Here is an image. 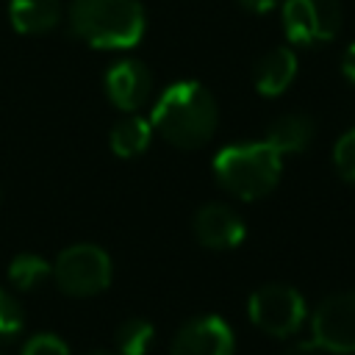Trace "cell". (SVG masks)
Segmentation results:
<instances>
[{
	"label": "cell",
	"instance_id": "1",
	"mask_svg": "<svg viewBox=\"0 0 355 355\" xmlns=\"http://www.w3.org/2000/svg\"><path fill=\"white\" fill-rule=\"evenodd\" d=\"M216 119V100L197 80H178L166 86L150 114L153 130L180 150L202 147L214 136Z\"/></svg>",
	"mask_w": 355,
	"mask_h": 355
},
{
	"label": "cell",
	"instance_id": "2",
	"mask_svg": "<svg viewBox=\"0 0 355 355\" xmlns=\"http://www.w3.org/2000/svg\"><path fill=\"white\" fill-rule=\"evenodd\" d=\"M69 28L100 50H128L141 42L147 17L139 0H72Z\"/></svg>",
	"mask_w": 355,
	"mask_h": 355
},
{
	"label": "cell",
	"instance_id": "3",
	"mask_svg": "<svg viewBox=\"0 0 355 355\" xmlns=\"http://www.w3.org/2000/svg\"><path fill=\"white\" fill-rule=\"evenodd\" d=\"M283 169V155L269 141H241L222 147L214 158L216 183L239 200H258L269 194Z\"/></svg>",
	"mask_w": 355,
	"mask_h": 355
},
{
	"label": "cell",
	"instance_id": "4",
	"mask_svg": "<svg viewBox=\"0 0 355 355\" xmlns=\"http://www.w3.org/2000/svg\"><path fill=\"white\" fill-rule=\"evenodd\" d=\"M114 266L103 247L97 244H72L61 250L53 263V277L58 288L69 297H94L111 283Z\"/></svg>",
	"mask_w": 355,
	"mask_h": 355
},
{
	"label": "cell",
	"instance_id": "5",
	"mask_svg": "<svg viewBox=\"0 0 355 355\" xmlns=\"http://www.w3.org/2000/svg\"><path fill=\"white\" fill-rule=\"evenodd\" d=\"M247 313L258 330L275 338L294 336L308 319L302 294L286 283H266L258 291H252L247 302Z\"/></svg>",
	"mask_w": 355,
	"mask_h": 355
},
{
	"label": "cell",
	"instance_id": "6",
	"mask_svg": "<svg viewBox=\"0 0 355 355\" xmlns=\"http://www.w3.org/2000/svg\"><path fill=\"white\" fill-rule=\"evenodd\" d=\"M344 22L338 0H286L283 3V31L291 44L316 47L336 39Z\"/></svg>",
	"mask_w": 355,
	"mask_h": 355
},
{
	"label": "cell",
	"instance_id": "7",
	"mask_svg": "<svg viewBox=\"0 0 355 355\" xmlns=\"http://www.w3.org/2000/svg\"><path fill=\"white\" fill-rule=\"evenodd\" d=\"M311 338L322 352H355V291L330 294L311 313Z\"/></svg>",
	"mask_w": 355,
	"mask_h": 355
},
{
	"label": "cell",
	"instance_id": "8",
	"mask_svg": "<svg viewBox=\"0 0 355 355\" xmlns=\"http://www.w3.org/2000/svg\"><path fill=\"white\" fill-rule=\"evenodd\" d=\"M236 336L222 316H197L186 322L169 347V355H233Z\"/></svg>",
	"mask_w": 355,
	"mask_h": 355
},
{
	"label": "cell",
	"instance_id": "9",
	"mask_svg": "<svg viewBox=\"0 0 355 355\" xmlns=\"http://www.w3.org/2000/svg\"><path fill=\"white\" fill-rule=\"evenodd\" d=\"M105 94L119 111H139L153 94V75L136 58H119L105 72Z\"/></svg>",
	"mask_w": 355,
	"mask_h": 355
},
{
	"label": "cell",
	"instance_id": "10",
	"mask_svg": "<svg viewBox=\"0 0 355 355\" xmlns=\"http://www.w3.org/2000/svg\"><path fill=\"white\" fill-rule=\"evenodd\" d=\"M194 236L208 250H233L244 241V219L225 202H208L194 214Z\"/></svg>",
	"mask_w": 355,
	"mask_h": 355
},
{
	"label": "cell",
	"instance_id": "11",
	"mask_svg": "<svg viewBox=\"0 0 355 355\" xmlns=\"http://www.w3.org/2000/svg\"><path fill=\"white\" fill-rule=\"evenodd\" d=\"M297 55L294 50L288 47H277V50H269L258 64H255V89L266 97H277L283 94L294 75H297Z\"/></svg>",
	"mask_w": 355,
	"mask_h": 355
},
{
	"label": "cell",
	"instance_id": "12",
	"mask_svg": "<svg viewBox=\"0 0 355 355\" xmlns=\"http://www.w3.org/2000/svg\"><path fill=\"white\" fill-rule=\"evenodd\" d=\"M8 17L11 25L19 33H47L61 19L58 0H8Z\"/></svg>",
	"mask_w": 355,
	"mask_h": 355
},
{
	"label": "cell",
	"instance_id": "13",
	"mask_svg": "<svg viewBox=\"0 0 355 355\" xmlns=\"http://www.w3.org/2000/svg\"><path fill=\"white\" fill-rule=\"evenodd\" d=\"M263 141H269L280 155L302 153L313 141V122L305 114H283L269 125Z\"/></svg>",
	"mask_w": 355,
	"mask_h": 355
},
{
	"label": "cell",
	"instance_id": "14",
	"mask_svg": "<svg viewBox=\"0 0 355 355\" xmlns=\"http://www.w3.org/2000/svg\"><path fill=\"white\" fill-rule=\"evenodd\" d=\"M153 133H155V130H153L150 119L130 114V116L119 119V122L111 128L108 144H111L114 155H119V158H136V155H141V153L150 147Z\"/></svg>",
	"mask_w": 355,
	"mask_h": 355
},
{
	"label": "cell",
	"instance_id": "15",
	"mask_svg": "<svg viewBox=\"0 0 355 355\" xmlns=\"http://www.w3.org/2000/svg\"><path fill=\"white\" fill-rule=\"evenodd\" d=\"M53 277V263L44 261L42 255L33 252H19L11 263H8V280L14 288L19 291H33L42 283H47Z\"/></svg>",
	"mask_w": 355,
	"mask_h": 355
},
{
	"label": "cell",
	"instance_id": "16",
	"mask_svg": "<svg viewBox=\"0 0 355 355\" xmlns=\"http://www.w3.org/2000/svg\"><path fill=\"white\" fill-rule=\"evenodd\" d=\"M155 341V327L147 319H128L116 327L114 344L119 355H144Z\"/></svg>",
	"mask_w": 355,
	"mask_h": 355
},
{
	"label": "cell",
	"instance_id": "17",
	"mask_svg": "<svg viewBox=\"0 0 355 355\" xmlns=\"http://www.w3.org/2000/svg\"><path fill=\"white\" fill-rule=\"evenodd\" d=\"M25 327V311L22 305L0 286V347L11 344Z\"/></svg>",
	"mask_w": 355,
	"mask_h": 355
},
{
	"label": "cell",
	"instance_id": "18",
	"mask_svg": "<svg viewBox=\"0 0 355 355\" xmlns=\"http://www.w3.org/2000/svg\"><path fill=\"white\" fill-rule=\"evenodd\" d=\"M333 166H336V172L344 180L355 183V128H349L336 141V147H333Z\"/></svg>",
	"mask_w": 355,
	"mask_h": 355
},
{
	"label": "cell",
	"instance_id": "19",
	"mask_svg": "<svg viewBox=\"0 0 355 355\" xmlns=\"http://www.w3.org/2000/svg\"><path fill=\"white\" fill-rule=\"evenodd\" d=\"M19 355H69V347L55 333H36L22 344Z\"/></svg>",
	"mask_w": 355,
	"mask_h": 355
},
{
	"label": "cell",
	"instance_id": "20",
	"mask_svg": "<svg viewBox=\"0 0 355 355\" xmlns=\"http://www.w3.org/2000/svg\"><path fill=\"white\" fill-rule=\"evenodd\" d=\"M283 355H322V347L311 338V341H294L283 349Z\"/></svg>",
	"mask_w": 355,
	"mask_h": 355
},
{
	"label": "cell",
	"instance_id": "21",
	"mask_svg": "<svg viewBox=\"0 0 355 355\" xmlns=\"http://www.w3.org/2000/svg\"><path fill=\"white\" fill-rule=\"evenodd\" d=\"M341 72L349 78V83H355V42L344 50V58H341Z\"/></svg>",
	"mask_w": 355,
	"mask_h": 355
},
{
	"label": "cell",
	"instance_id": "22",
	"mask_svg": "<svg viewBox=\"0 0 355 355\" xmlns=\"http://www.w3.org/2000/svg\"><path fill=\"white\" fill-rule=\"evenodd\" d=\"M247 11H255V14H266V11H272L280 0H239Z\"/></svg>",
	"mask_w": 355,
	"mask_h": 355
},
{
	"label": "cell",
	"instance_id": "23",
	"mask_svg": "<svg viewBox=\"0 0 355 355\" xmlns=\"http://www.w3.org/2000/svg\"><path fill=\"white\" fill-rule=\"evenodd\" d=\"M89 355H111V352H89Z\"/></svg>",
	"mask_w": 355,
	"mask_h": 355
}]
</instances>
